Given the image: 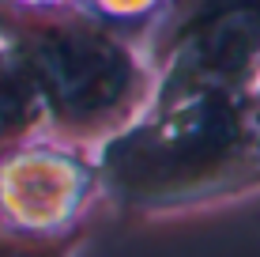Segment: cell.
Here are the masks:
<instances>
[{"label": "cell", "instance_id": "cell-4", "mask_svg": "<svg viewBox=\"0 0 260 257\" xmlns=\"http://www.w3.org/2000/svg\"><path fill=\"white\" fill-rule=\"evenodd\" d=\"M30 113H34V87H30V79L0 65V136H4V132H15L19 125H26Z\"/></svg>", "mask_w": 260, "mask_h": 257}, {"label": "cell", "instance_id": "cell-3", "mask_svg": "<svg viewBox=\"0 0 260 257\" xmlns=\"http://www.w3.org/2000/svg\"><path fill=\"white\" fill-rule=\"evenodd\" d=\"M260 57V0H204L181 42L189 83H219Z\"/></svg>", "mask_w": 260, "mask_h": 257}, {"label": "cell", "instance_id": "cell-1", "mask_svg": "<svg viewBox=\"0 0 260 257\" xmlns=\"http://www.w3.org/2000/svg\"><path fill=\"white\" fill-rule=\"evenodd\" d=\"M241 136L245 129L238 113L215 95H200L113 144L106 170L113 185L132 197L185 193L226 170L241 148Z\"/></svg>", "mask_w": 260, "mask_h": 257}, {"label": "cell", "instance_id": "cell-5", "mask_svg": "<svg viewBox=\"0 0 260 257\" xmlns=\"http://www.w3.org/2000/svg\"><path fill=\"white\" fill-rule=\"evenodd\" d=\"M0 257H34V253H19V250H8V246H0Z\"/></svg>", "mask_w": 260, "mask_h": 257}, {"label": "cell", "instance_id": "cell-6", "mask_svg": "<svg viewBox=\"0 0 260 257\" xmlns=\"http://www.w3.org/2000/svg\"><path fill=\"white\" fill-rule=\"evenodd\" d=\"M256 118H260V110H256Z\"/></svg>", "mask_w": 260, "mask_h": 257}, {"label": "cell", "instance_id": "cell-2", "mask_svg": "<svg viewBox=\"0 0 260 257\" xmlns=\"http://www.w3.org/2000/svg\"><path fill=\"white\" fill-rule=\"evenodd\" d=\"M34 79L49 91V99L68 113L110 110L124 95L128 61L124 53L91 31H46L26 46Z\"/></svg>", "mask_w": 260, "mask_h": 257}]
</instances>
